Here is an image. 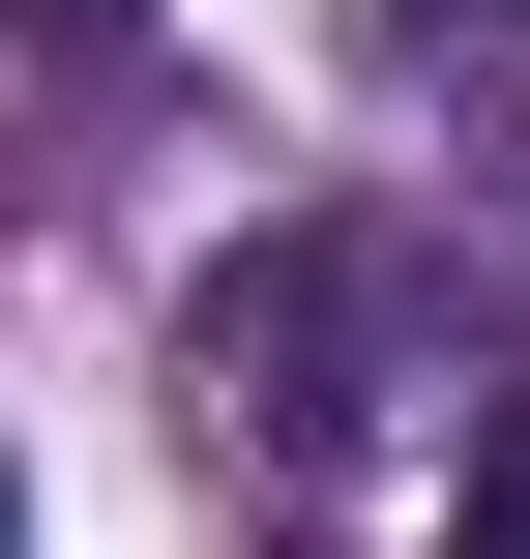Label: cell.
<instances>
[{
	"instance_id": "cell-1",
	"label": "cell",
	"mask_w": 530,
	"mask_h": 559,
	"mask_svg": "<svg viewBox=\"0 0 530 559\" xmlns=\"http://www.w3.org/2000/svg\"><path fill=\"white\" fill-rule=\"evenodd\" d=\"M413 383H443V265H413V236H266V265H207V442L354 472V442H413Z\"/></svg>"
},
{
	"instance_id": "cell-2",
	"label": "cell",
	"mask_w": 530,
	"mask_h": 559,
	"mask_svg": "<svg viewBox=\"0 0 530 559\" xmlns=\"http://www.w3.org/2000/svg\"><path fill=\"white\" fill-rule=\"evenodd\" d=\"M443 559H530V383L472 413V501H443Z\"/></svg>"
},
{
	"instance_id": "cell-3",
	"label": "cell",
	"mask_w": 530,
	"mask_h": 559,
	"mask_svg": "<svg viewBox=\"0 0 530 559\" xmlns=\"http://www.w3.org/2000/svg\"><path fill=\"white\" fill-rule=\"evenodd\" d=\"M413 29H443V0H413ZM472 29H502V0H472Z\"/></svg>"
}]
</instances>
